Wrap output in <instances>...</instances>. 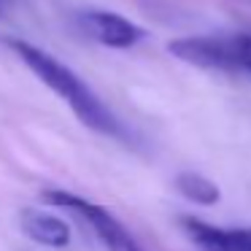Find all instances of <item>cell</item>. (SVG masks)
I'll return each instance as SVG.
<instances>
[{"mask_svg":"<svg viewBox=\"0 0 251 251\" xmlns=\"http://www.w3.org/2000/svg\"><path fill=\"white\" fill-rule=\"evenodd\" d=\"M168 51L181 62L208 71H232L251 76V30L224 35H189L168 44Z\"/></svg>","mask_w":251,"mask_h":251,"instance_id":"2","label":"cell"},{"mask_svg":"<svg viewBox=\"0 0 251 251\" xmlns=\"http://www.w3.org/2000/svg\"><path fill=\"white\" fill-rule=\"evenodd\" d=\"M184 229L202 251H251V229L213 227L200 219H184Z\"/></svg>","mask_w":251,"mask_h":251,"instance_id":"5","label":"cell"},{"mask_svg":"<svg viewBox=\"0 0 251 251\" xmlns=\"http://www.w3.org/2000/svg\"><path fill=\"white\" fill-rule=\"evenodd\" d=\"M0 8H3V0H0Z\"/></svg>","mask_w":251,"mask_h":251,"instance_id":"8","label":"cell"},{"mask_svg":"<svg viewBox=\"0 0 251 251\" xmlns=\"http://www.w3.org/2000/svg\"><path fill=\"white\" fill-rule=\"evenodd\" d=\"M176 189L186 200L200 202V205H216V200H219V186L200 173H181L176 178Z\"/></svg>","mask_w":251,"mask_h":251,"instance_id":"7","label":"cell"},{"mask_svg":"<svg viewBox=\"0 0 251 251\" xmlns=\"http://www.w3.org/2000/svg\"><path fill=\"white\" fill-rule=\"evenodd\" d=\"M76 22L81 27V33H87L92 41L111 46V49H130L146 35L135 22L111 11H81L76 17Z\"/></svg>","mask_w":251,"mask_h":251,"instance_id":"4","label":"cell"},{"mask_svg":"<svg viewBox=\"0 0 251 251\" xmlns=\"http://www.w3.org/2000/svg\"><path fill=\"white\" fill-rule=\"evenodd\" d=\"M46 202L57 208H65V211L76 213L78 219L87 222V227L92 229L100 238V243L108 251H141L138 240L127 232V227L114 216L111 211H105L103 205H98L95 200H87L81 195H73V192H62V189H49L46 192Z\"/></svg>","mask_w":251,"mask_h":251,"instance_id":"3","label":"cell"},{"mask_svg":"<svg viewBox=\"0 0 251 251\" xmlns=\"http://www.w3.org/2000/svg\"><path fill=\"white\" fill-rule=\"evenodd\" d=\"M22 229H25L27 238H33L35 243H44V246L65 249V246L71 243V227H68L60 216L35 211V208L22 211Z\"/></svg>","mask_w":251,"mask_h":251,"instance_id":"6","label":"cell"},{"mask_svg":"<svg viewBox=\"0 0 251 251\" xmlns=\"http://www.w3.org/2000/svg\"><path fill=\"white\" fill-rule=\"evenodd\" d=\"M3 44L46 84L54 95H60L68 105L73 108V114L95 132H103V135H111V138H125V127L119 125L111 108L65 65L60 62L57 57L46 54L44 49L27 44V41H19V38H6Z\"/></svg>","mask_w":251,"mask_h":251,"instance_id":"1","label":"cell"}]
</instances>
